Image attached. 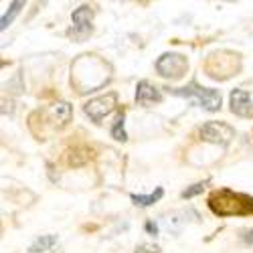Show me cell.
I'll list each match as a JSON object with an SVG mask.
<instances>
[{
  "instance_id": "6da1fadb",
  "label": "cell",
  "mask_w": 253,
  "mask_h": 253,
  "mask_svg": "<svg viewBox=\"0 0 253 253\" xmlns=\"http://www.w3.org/2000/svg\"><path fill=\"white\" fill-rule=\"evenodd\" d=\"M209 209L217 217H243L253 215V197L221 188V191L211 193L209 197Z\"/></svg>"
},
{
  "instance_id": "7a4b0ae2",
  "label": "cell",
  "mask_w": 253,
  "mask_h": 253,
  "mask_svg": "<svg viewBox=\"0 0 253 253\" xmlns=\"http://www.w3.org/2000/svg\"><path fill=\"white\" fill-rule=\"evenodd\" d=\"M172 95H178V97H184L195 105H201L203 110L207 112H219L221 110V93L217 89H207V87H201L197 81L188 83L186 87H174V89H168Z\"/></svg>"
},
{
  "instance_id": "3957f363",
  "label": "cell",
  "mask_w": 253,
  "mask_h": 253,
  "mask_svg": "<svg viewBox=\"0 0 253 253\" xmlns=\"http://www.w3.org/2000/svg\"><path fill=\"white\" fill-rule=\"evenodd\" d=\"M188 69V61L180 53H164L156 61V71L158 75L166 79H180Z\"/></svg>"
},
{
  "instance_id": "277c9868",
  "label": "cell",
  "mask_w": 253,
  "mask_h": 253,
  "mask_svg": "<svg viewBox=\"0 0 253 253\" xmlns=\"http://www.w3.org/2000/svg\"><path fill=\"white\" fill-rule=\"evenodd\" d=\"M199 136L205 142L217 144V146H227L231 140L235 138V130L225 122H207L199 130Z\"/></svg>"
},
{
  "instance_id": "5b68a950",
  "label": "cell",
  "mask_w": 253,
  "mask_h": 253,
  "mask_svg": "<svg viewBox=\"0 0 253 253\" xmlns=\"http://www.w3.org/2000/svg\"><path fill=\"white\" fill-rule=\"evenodd\" d=\"M118 105V95L112 91V93H105L101 97H95V99H89L85 105H83V112L85 116H89L95 124H99L108 114H112Z\"/></svg>"
},
{
  "instance_id": "8992f818",
  "label": "cell",
  "mask_w": 253,
  "mask_h": 253,
  "mask_svg": "<svg viewBox=\"0 0 253 253\" xmlns=\"http://www.w3.org/2000/svg\"><path fill=\"white\" fill-rule=\"evenodd\" d=\"M71 20H73V29H71V37L75 39V41H85L89 35H91V31H93V27H91V20H93V10L89 8V6H79L73 14H71Z\"/></svg>"
},
{
  "instance_id": "52a82bcc",
  "label": "cell",
  "mask_w": 253,
  "mask_h": 253,
  "mask_svg": "<svg viewBox=\"0 0 253 253\" xmlns=\"http://www.w3.org/2000/svg\"><path fill=\"white\" fill-rule=\"evenodd\" d=\"M71 114H73V110H71V105H69L67 101H57V103H53V105H51L49 110H45V112H43V116H47V118H49L51 126H53V128H57V130L65 128V126L69 124Z\"/></svg>"
},
{
  "instance_id": "ba28073f",
  "label": "cell",
  "mask_w": 253,
  "mask_h": 253,
  "mask_svg": "<svg viewBox=\"0 0 253 253\" xmlns=\"http://www.w3.org/2000/svg\"><path fill=\"white\" fill-rule=\"evenodd\" d=\"M229 101H231V112L235 116H239V118H251L253 116V101H251L247 91L233 89L229 95Z\"/></svg>"
},
{
  "instance_id": "9c48e42d",
  "label": "cell",
  "mask_w": 253,
  "mask_h": 253,
  "mask_svg": "<svg viewBox=\"0 0 253 253\" xmlns=\"http://www.w3.org/2000/svg\"><path fill=\"white\" fill-rule=\"evenodd\" d=\"M136 101L140 105H150V103H160L162 101V91L152 85L150 81H140L136 85Z\"/></svg>"
},
{
  "instance_id": "30bf717a",
  "label": "cell",
  "mask_w": 253,
  "mask_h": 253,
  "mask_svg": "<svg viewBox=\"0 0 253 253\" xmlns=\"http://www.w3.org/2000/svg\"><path fill=\"white\" fill-rule=\"evenodd\" d=\"M162 195H164V188L162 186H158L154 193H150V195H130V201L134 203V205H138V207H152L154 203H158L160 199H162Z\"/></svg>"
},
{
  "instance_id": "8fae6325",
  "label": "cell",
  "mask_w": 253,
  "mask_h": 253,
  "mask_svg": "<svg viewBox=\"0 0 253 253\" xmlns=\"http://www.w3.org/2000/svg\"><path fill=\"white\" fill-rule=\"evenodd\" d=\"M124 126H126V114H124V110H122V112L118 114L114 126H112V130H110V134H112L114 140H118V142H126V140H128V134H126Z\"/></svg>"
},
{
  "instance_id": "7c38bea8",
  "label": "cell",
  "mask_w": 253,
  "mask_h": 253,
  "mask_svg": "<svg viewBox=\"0 0 253 253\" xmlns=\"http://www.w3.org/2000/svg\"><path fill=\"white\" fill-rule=\"evenodd\" d=\"M57 243V235H43L35 239V243L29 247V253H41V251H49Z\"/></svg>"
},
{
  "instance_id": "4fadbf2b",
  "label": "cell",
  "mask_w": 253,
  "mask_h": 253,
  "mask_svg": "<svg viewBox=\"0 0 253 253\" xmlns=\"http://www.w3.org/2000/svg\"><path fill=\"white\" fill-rule=\"evenodd\" d=\"M23 6H25V2H20V0H16V2H10L8 12H4V14H2V18H0V29L6 31V29H8V25L14 20V16L20 12V8H23Z\"/></svg>"
},
{
  "instance_id": "5bb4252c",
  "label": "cell",
  "mask_w": 253,
  "mask_h": 253,
  "mask_svg": "<svg viewBox=\"0 0 253 253\" xmlns=\"http://www.w3.org/2000/svg\"><path fill=\"white\" fill-rule=\"evenodd\" d=\"M205 186H207V182H195V184H191L188 188H184L180 197L182 199H193V197H197V195H201L205 191Z\"/></svg>"
},
{
  "instance_id": "9a60e30c",
  "label": "cell",
  "mask_w": 253,
  "mask_h": 253,
  "mask_svg": "<svg viewBox=\"0 0 253 253\" xmlns=\"http://www.w3.org/2000/svg\"><path fill=\"white\" fill-rule=\"evenodd\" d=\"M136 253H160V249H158L156 245H152V243H142V245L136 249Z\"/></svg>"
},
{
  "instance_id": "2e32d148",
  "label": "cell",
  "mask_w": 253,
  "mask_h": 253,
  "mask_svg": "<svg viewBox=\"0 0 253 253\" xmlns=\"http://www.w3.org/2000/svg\"><path fill=\"white\" fill-rule=\"evenodd\" d=\"M144 227H146V231H148L150 235H158V225H156L154 221H146Z\"/></svg>"
}]
</instances>
